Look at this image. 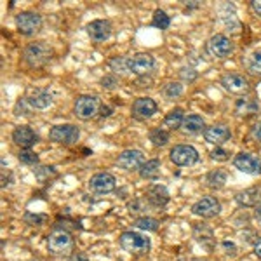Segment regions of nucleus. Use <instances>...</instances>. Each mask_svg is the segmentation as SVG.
<instances>
[{
  "label": "nucleus",
  "mask_w": 261,
  "mask_h": 261,
  "mask_svg": "<svg viewBox=\"0 0 261 261\" xmlns=\"http://www.w3.org/2000/svg\"><path fill=\"white\" fill-rule=\"evenodd\" d=\"M54 50L44 40H35L28 44L23 50V60L30 68H42L53 60Z\"/></svg>",
  "instance_id": "obj_1"
},
{
  "label": "nucleus",
  "mask_w": 261,
  "mask_h": 261,
  "mask_svg": "<svg viewBox=\"0 0 261 261\" xmlns=\"http://www.w3.org/2000/svg\"><path fill=\"white\" fill-rule=\"evenodd\" d=\"M119 244L122 249L133 256H145L151 249L150 239L146 235L140 233V231H133V230L124 231L119 237Z\"/></svg>",
  "instance_id": "obj_2"
},
{
  "label": "nucleus",
  "mask_w": 261,
  "mask_h": 261,
  "mask_svg": "<svg viewBox=\"0 0 261 261\" xmlns=\"http://www.w3.org/2000/svg\"><path fill=\"white\" fill-rule=\"evenodd\" d=\"M73 247V239L65 230H54L47 237V251L54 256H70L75 252Z\"/></svg>",
  "instance_id": "obj_3"
},
{
  "label": "nucleus",
  "mask_w": 261,
  "mask_h": 261,
  "mask_svg": "<svg viewBox=\"0 0 261 261\" xmlns=\"http://www.w3.org/2000/svg\"><path fill=\"white\" fill-rule=\"evenodd\" d=\"M101 112V103L99 98L94 94H82L75 99L73 105V113L77 115V119L81 120H91L96 115H99Z\"/></svg>",
  "instance_id": "obj_4"
},
{
  "label": "nucleus",
  "mask_w": 261,
  "mask_h": 261,
  "mask_svg": "<svg viewBox=\"0 0 261 261\" xmlns=\"http://www.w3.org/2000/svg\"><path fill=\"white\" fill-rule=\"evenodd\" d=\"M79 138H81V129L73 124H60L49 130V140L58 145L71 146L79 141Z\"/></svg>",
  "instance_id": "obj_5"
},
{
  "label": "nucleus",
  "mask_w": 261,
  "mask_h": 261,
  "mask_svg": "<svg viewBox=\"0 0 261 261\" xmlns=\"http://www.w3.org/2000/svg\"><path fill=\"white\" fill-rule=\"evenodd\" d=\"M220 84L226 92L235 94V96H244L251 89V84L247 81L246 75L237 73V71H228V73H225L220 79Z\"/></svg>",
  "instance_id": "obj_6"
},
{
  "label": "nucleus",
  "mask_w": 261,
  "mask_h": 261,
  "mask_svg": "<svg viewBox=\"0 0 261 261\" xmlns=\"http://www.w3.org/2000/svg\"><path fill=\"white\" fill-rule=\"evenodd\" d=\"M233 42H231L228 37L223 35V33H216L205 44V50L211 58H216V60H225L228 58L231 53H233Z\"/></svg>",
  "instance_id": "obj_7"
},
{
  "label": "nucleus",
  "mask_w": 261,
  "mask_h": 261,
  "mask_svg": "<svg viewBox=\"0 0 261 261\" xmlns=\"http://www.w3.org/2000/svg\"><path fill=\"white\" fill-rule=\"evenodd\" d=\"M16 28L21 35L32 37L42 28V16L33 11H23L16 16Z\"/></svg>",
  "instance_id": "obj_8"
},
{
  "label": "nucleus",
  "mask_w": 261,
  "mask_h": 261,
  "mask_svg": "<svg viewBox=\"0 0 261 261\" xmlns=\"http://www.w3.org/2000/svg\"><path fill=\"white\" fill-rule=\"evenodd\" d=\"M169 159L178 167H190L199 162V151L192 145H176L171 150Z\"/></svg>",
  "instance_id": "obj_9"
},
{
  "label": "nucleus",
  "mask_w": 261,
  "mask_h": 261,
  "mask_svg": "<svg viewBox=\"0 0 261 261\" xmlns=\"http://www.w3.org/2000/svg\"><path fill=\"white\" fill-rule=\"evenodd\" d=\"M89 190L96 195H108L117 188V179L110 172H96L89 179Z\"/></svg>",
  "instance_id": "obj_10"
},
{
  "label": "nucleus",
  "mask_w": 261,
  "mask_h": 261,
  "mask_svg": "<svg viewBox=\"0 0 261 261\" xmlns=\"http://www.w3.org/2000/svg\"><path fill=\"white\" fill-rule=\"evenodd\" d=\"M155 68V58L150 53H136L129 58V71L136 77H146Z\"/></svg>",
  "instance_id": "obj_11"
},
{
  "label": "nucleus",
  "mask_w": 261,
  "mask_h": 261,
  "mask_svg": "<svg viewBox=\"0 0 261 261\" xmlns=\"http://www.w3.org/2000/svg\"><path fill=\"white\" fill-rule=\"evenodd\" d=\"M192 213L199 218H204V220H211L221 213V204L216 197H202L200 200H197L192 205Z\"/></svg>",
  "instance_id": "obj_12"
},
{
  "label": "nucleus",
  "mask_w": 261,
  "mask_h": 261,
  "mask_svg": "<svg viewBox=\"0 0 261 261\" xmlns=\"http://www.w3.org/2000/svg\"><path fill=\"white\" fill-rule=\"evenodd\" d=\"M233 166L244 174L261 176V159L247 151H241L233 157Z\"/></svg>",
  "instance_id": "obj_13"
},
{
  "label": "nucleus",
  "mask_w": 261,
  "mask_h": 261,
  "mask_svg": "<svg viewBox=\"0 0 261 261\" xmlns=\"http://www.w3.org/2000/svg\"><path fill=\"white\" fill-rule=\"evenodd\" d=\"M145 155L140 150H124L119 153L115 164L124 171H140L145 166Z\"/></svg>",
  "instance_id": "obj_14"
},
{
  "label": "nucleus",
  "mask_w": 261,
  "mask_h": 261,
  "mask_svg": "<svg viewBox=\"0 0 261 261\" xmlns=\"http://www.w3.org/2000/svg\"><path fill=\"white\" fill-rule=\"evenodd\" d=\"M157 112H159V105L151 98H148V96L138 98L133 103V107H130V113H133V117L136 120H148Z\"/></svg>",
  "instance_id": "obj_15"
},
{
  "label": "nucleus",
  "mask_w": 261,
  "mask_h": 261,
  "mask_svg": "<svg viewBox=\"0 0 261 261\" xmlns=\"http://www.w3.org/2000/svg\"><path fill=\"white\" fill-rule=\"evenodd\" d=\"M11 138L14 141V145H18L21 150H30L33 145L39 143V134L30 125H18V127H14Z\"/></svg>",
  "instance_id": "obj_16"
},
{
  "label": "nucleus",
  "mask_w": 261,
  "mask_h": 261,
  "mask_svg": "<svg viewBox=\"0 0 261 261\" xmlns=\"http://www.w3.org/2000/svg\"><path fill=\"white\" fill-rule=\"evenodd\" d=\"M87 35L92 42L101 44V42H107L112 37V23L108 19H94L87 24Z\"/></svg>",
  "instance_id": "obj_17"
},
{
  "label": "nucleus",
  "mask_w": 261,
  "mask_h": 261,
  "mask_svg": "<svg viewBox=\"0 0 261 261\" xmlns=\"http://www.w3.org/2000/svg\"><path fill=\"white\" fill-rule=\"evenodd\" d=\"M24 98L35 110H45V108H49L53 105V94L44 87H32V89L27 91Z\"/></svg>",
  "instance_id": "obj_18"
},
{
  "label": "nucleus",
  "mask_w": 261,
  "mask_h": 261,
  "mask_svg": "<svg viewBox=\"0 0 261 261\" xmlns=\"http://www.w3.org/2000/svg\"><path fill=\"white\" fill-rule=\"evenodd\" d=\"M204 138H205V141L211 143V145L221 146L231 140V130L228 125H225V124H214L211 127L204 129Z\"/></svg>",
  "instance_id": "obj_19"
},
{
  "label": "nucleus",
  "mask_w": 261,
  "mask_h": 261,
  "mask_svg": "<svg viewBox=\"0 0 261 261\" xmlns=\"http://www.w3.org/2000/svg\"><path fill=\"white\" fill-rule=\"evenodd\" d=\"M145 199L148 200V204L151 207H164V205L171 200V195H169V190H167L164 185H150V187L146 188Z\"/></svg>",
  "instance_id": "obj_20"
},
{
  "label": "nucleus",
  "mask_w": 261,
  "mask_h": 261,
  "mask_svg": "<svg viewBox=\"0 0 261 261\" xmlns=\"http://www.w3.org/2000/svg\"><path fill=\"white\" fill-rule=\"evenodd\" d=\"M258 112H259V101L256 98H252V96H242V98L237 99V103H235V115L237 117L247 119V117L256 115Z\"/></svg>",
  "instance_id": "obj_21"
},
{
  "label": "nucleus",
  "mask_w": 261,
  "mask_h": 261,
  "mask_svg": "<svg viewBox=\"0 0 261 261\" xmlns=\"http://www.w3.org/2000/svg\"><path fill=\"white\" fill-rule=\"evenodd\" d=\"M259 188L258 187H251L246 188V190H241L235 193V202L242 207H256L259 204Z\"/></svg>",
  "instance_id": "obj_22"
},
{
  "label": "nucleus",
  "mask_w": 261,
  "mask_h": 261,
  "mask_svg": "<svg viewBox=\"0 0 261 261\" xmlns=\"http://www.w3.org/2000/svg\"><path fill=\"white\" fill-rule=\"evenodd\" d=\"M244 68L249 71L251 75H256V77H261V49H256L252 53L247 54L242 60Z\"/></svg>",
  "instance_id": "obj_23"
},
{
  "label": "nucleus",
  "mask_w": 261,
  "mask_h": 261,
  "mask_svg": "<svg viewBox=\"0 0 261 261\" xmlns=\"http://www.w3.org/2000/svg\"><path fill=\"white\" fill-rule=\"evenodd\" d=\"M185 117L187 115H185L183 108H174V110H171L164 117V127H167L171 130L181 129V125H183V122H185Z\"/></svg>",
  "instance_id": "obj_24"
},
{
  "label": "nucleus",
  "mask_w": 261,
  "mask_h": 261,
  "mask_svg": "<svg viewBox=\"0 0 261 261\" xmlns=\"http://www.w3.org/2000/svg\"><path fill=\"white\" fill-rule=\"evenodd\" d=\"M204 127H205L204 119H202L200 115H197V113H190V115L185 117V122H183V125H181L183 133H187V134L200 133V130L204 129Z\"/></svg>",
  "instance_id": "obj_25"
},
{
  "label": "nucleus",
  "mask_w": 261,
  "mask_h": 261,
  "mask_svg": "<svg viewBox=\"0 0 261 261\" xmlns=\"http://www.w3.org/2000/svg\"><path fill=\"white\" fill-rule=\"evenodd\" d=\"M226 181H228V176L221 169H214L211 172H207V176H205V185H207L211 190H221L226 185Z\"/></svg>",
  "instance_id": "obj_26"
},
{
  "label": "nucleus",
  "mask_w": 261,
  "mask_h": 261,
  "mask_svg": "<svg viewBox=\"0 0 261 261\" xmlns=\"http://www.w3.org/2000/svg\"><path fill=\"white\" fill-rule=\"evenodd\" d=\"M161 169H162V166H161V161H157V159H151V161H146L145 162V166L141 167L140 171V176L143 179H157L159 176H161Z\"/></svg>",
  "instance_id": "obj_27"
},
{
  "label": "nucleus",
  "mask_w": 261,
  "mask_h": 261,
  "mask_svg": "<svg viewBox=\"0 0 261 261\" xmlns=\"http://www.w3.org/2000/svg\"><path fill=\"white\" fill-rule=\"evenodd\" d=\"M108 68L115 75H127L129 71V58L125 56H113L108 60Z\"/></svg>",
  "instance_id": "obj_28"
},
{
  "label": "nucleus",
  "mask_w": 261,
  "mask_h": 261,
  "mask_svg": "<svg viewBox=\"0 0 261 261\" xmlns=\"http://www.w3.org/2000/svg\"><path fill=\"white\" fill-rule=\"evenodd\" d=\"M218 12H220V19L226 24V27L233 28L231 21H233V23L239 27L237 16H235V7L231 6V4H223V6H220V9H218Z\"/></svg>",
  "instance_id": "obj_29"
},
{
  "label": "nucleus",
  "mask_w": 261,
  "mask_h": 261,
  "mask_svg": "<svg viewBox=\"0 0 261 261\" xmlns=\"http://www.w3.org/2000/svg\"><path fill=\"white\" fill-rule=\"evenodd\" d=\"M150 141L153 146H157V148H161V146H166L167 143H169V133H167L164 127H155L150 130L148 134Z\"/></svg>",
  "instance_id": "obj_30"
},
{
  "label": "nucleus",
  "mask_w": 261,
  "mask_h": 261,
  "mask_svg": "<svg viewBox=\"0 0 261 261\" xmlns=\"http://www.w3.org/2000/svg\"><path fill=\"white\" fill-rule=\"evenodd\" d=\"M193 237L197 239V242L200 244H207V242H213L214 235H213V230L209 228L207 225H197L195 228H193Z\"/></svg>",
  "instance_id": "obj_31"
},
{
  "label": "nucleus",
  "mask_w": 261,
  "mask_h": 261,
  "mask_svg": "<svg viewBox=\"0 0 261 261\" xmlns=\"http://www.w3.org/2000/svg\"><path fill=\"white\" fill-rule=\"evenodd\" d=\"M151 23H153V27L159 28V30H167V28L171 27V18L166 14V11L155 9L153 18H151Z\"/></svg>",
  "instance_id": "obj_32"
},
{
  "label": "nucleus",
  "mask_w": 261,
  "mask_h": 261,
  "mask_svg": "<svg viewBox=\"0 0 261 261\" xmlns=\"http://www.w3.org/2000/svg\"><path fill=\"white\" fill-rule=\"evenodd\" d=\"M134 225L138 226L140 230L143 231H157L159 230V220H155V218H150V216H141V218H136V221H134Z\"/></svg>",
  "instance_id": "obj_33"
},
{
  "label": "nucleus",
  "mask_w": 261,
  "mask_h": 261,
  "mask_svg": "<svg viewBox=\"0 0 261 261\" xmlns=\"http://www.w3.org/2000/svg\"><path fill=\"white\" fill-rule=\"evenodd\" d=\"M162 94L167 99H176L183 94V86H181V82H167L162 89Z\"/></svg>",
  "instance_id": "obj_34"
},
{
  "label": "nucleus",
  "mask_w": 261,
  "mask_h": 261,
  "mask_svg": "<svg viewBox=\"0 0 261 261\" xmlns=\"http://www.w3.org/2000/svg\"><path fill=\"white\" fill-rule=\"evenodd\" d=\"M148 207H150V204L145 197H136V199H133L127 204V209L130 214H143Z\"/></svg>",
  "instance_id": "obj_35"
},
{
  "label": "nucleus",
  "mask_w": 261,
  "mask_h": 261,
  "mask_svg": "<svg viewBox=\"0 0 261 261\" xmlns=\"http://www.w3.org/2000/svg\"><path fill=\"white\" fill-rule=\"evenodd\" d=\"M23 220L27 225H30V226H42V225H45L47 223V214H33V213H24V216H23Z\"/></svg>",
  "instance_id": "obj_36"
},
{
  "label": "nucleus",
  "mask_w": 261,
  "mask_h": 261,
  "mask_svg": "<svg viewBox=\"0 0 261 261\" xmlns=\"http://www.w3.org/2000/svg\"><path fill=\"white\" fill-rule=\"evenodd\" d=\"M33 174L37 176V179H39L40 183H45V181L50 178H56L54 167H47V166H40V167H37V169H33Z\"/></svg>",
  "instance_id": "obj_37"
},
{
  "label": "nucleus",
  "mask_w": 261,
  "mask_h": 261,
  "mask_svg": "<svg viewBox=\"0 0 261 261\" xmlns=\"http://www.w3.org/2000/svg\"><path fill=\"white\" fill-rule=\"evenodd\" d=\"M18 159L21 164H24V166H37V164H39V155L32 150H21Z\"/></svg>",
  "instance_id": "obj_38"
},
{
  "label": "nucleus",
  "mask_w": 261,
  "mask_h": 261,
  "mask_svg": "<svg viewBox=\"0 0 261 261\" xmlns=\"http://www.w3.org/2000/svg\"><path fill=\"white\" fill-rule=\"evenodd\" d=\"M101 87L103 89H108V91H113L115 87H119V77L115 73H107L105 77H101Z\"/></svg>",
  "instance_id": "obj_39"
},
{
  "label": "nucleus",
  "mask_w": 261,
  "mask_h": 261,
  "mask_svg": "<svg viewBox=\"0 0 261 261\" xmlns=\"http://www.w3.org/2000/svg\"><path fill=\"white\" fill-rule=\"evenodd\" d=\"M33 110V108L30 107V103L27 101V98H21L18 103L14 105V115H23V117H28L30 115V112Z\"/></svg>",
  "instance_id": "obj_40"
},
{
  "label": "nucleus",
  "mask_w": 261,
  "mask_h": 261,
  "mask_svg": "<svg viewBox=\"0 0 261 261\" xmlns=\"http://www.w3.org/2000/svg\"><path fill=\"white\" fill-rule=\"evenodd\" d=\"M211 159L216 162H226L230 159V153L225 148H221V146H216V148L211 151Z\"/></svg>",
  "instance_id": "obj_41"
},
{
  "label": "nucleus",
  "mask_w": 261,
  "mask_h": 261,
  "mask_svg": "<svg viewBox=\"0 0 261 261\" xmlns=\"http://www.w3.org/2000/svg\"><path fill=\"white\" fill-rule=\"evenodd\" d=\"M179 77L185 82H193L197 79V71L192 66H183V68H179Z\"/></svg>",
  "instance_id": "obj_42"
},
{
  "label": "nucleus",
  "mask_w": 261,
  "mask_h": 261,
  "mask_svg": "<svg viewBox=\"0 0 261 261\" xmlns=\"http://www.w3.org/2000/svg\"><path fill=\"white\" fill-rule=\"evenodd\" d=\"M221 247H223V251H225V254H226V256H235V254H237V247H235V244H233V242L223 241V242H221Z\"/></svg>",
  "instance_id": "obj_43"
},
{
  "label": "nucleus",
  "mask_w": 261,
  "mask_h": 261,
  "mask_svg": "<svg viewBox=\"0 0 261 261\" xmlns=\"http://www.w3.org/2000/svg\"><path fill=\"white\" fill-rule=\"evenodd\" d=\"M68 261H89V256H87L86 252L75 251L68 256Z\"/></svg>",
  "instance_id": "obj_44"
},
{
  "label": "nucleus",
  "mask_w": 261,
  "mask_h": 261,
  "mask_svg": "<svg viewBox=\"0 0 261 261\" xmlns=\"http://www.w3.org/2000/svg\"><path fill=\"white\" fill-rule=\"evenodd\" d=\"M252 136H254V140L261 143V122L258 125H254V129H252Z\"/></svg>",
  "instance_id": "obj_45"
},
{
  "label": "nucleus",
  "mask_w": 261,
  "mask_h": 261,
  "mask_svg": "<svg viewBox=\"0 0 261 261\" xmlns=\"http://www.w3.org/2000/svg\"><path fill=\"white\" fill-rule=\"evenodd\" d=\"M251 7H252V11H254L256 14H258L259 18H261V0H252Z\"/></svg>",
  "instance_id": "obj_46"
},
{
  "label": "nucleus",
  "mask_w": 261,
  "mask_h": 261,
  "mask_svg": "<svg viewBox=\"0 0 261 261\" xmlns=\"http://www.w3.org/2000/svg\"><path fill=\"white\" fill-rule=\"evenodd\" d=\"M254 254L261 259V239H258L256 244H254Z\"/></svg>",
  "instance_id": "obj_47"
},
{
  "label": "nucleus",
  "mask_w": 261,
  "mask_h": 261,
  "mask_svg": "<svg viewBox=\"0 0 261 261\" xmlns=\"http://www.w3.org/2000/svg\"><path fill=\"white\" fill-rule=\"evenodd\" d=\"M99 115H101V117H108V115H110V108H108V107H101Z\"/></svg>",
  "instance_id": "obj_48"
},
{
  "label": "nucleus",
  "mask_w": 261,
  "mask_h": 261,
  "mask_svg": "<svg viewBox=\"0 0 261 261\" xmlns=\"http://www.w3.org/2000/svg\"><path fill=\"white\" fill-rule=\"evenodd\" d=\"M254 214H256V220H259L261 221V202L258 205H256V211H254Z\"/></svg>",
  "instance_id": "obj_49"
}]
</instances>
